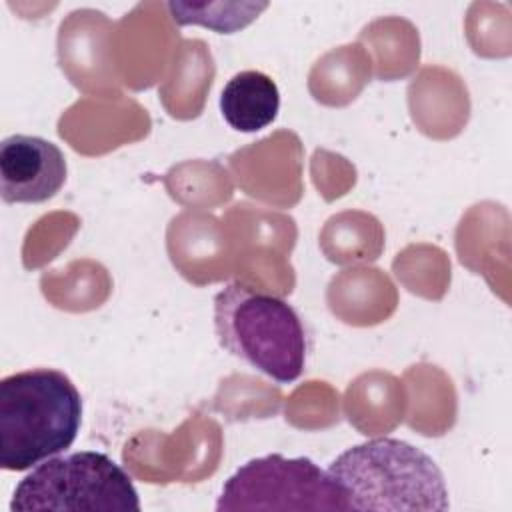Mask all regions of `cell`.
Segmentation results:
<instances>
[{
	"mask_svg": "<svg viewBox=\"0 0 512 512\" xmlns=\"http://www.w3.org/2000/svg\"><path fill=\"white\" fill-rule=\"evenodd\" d=\"M82 424V398L60 370L30 368L0 380V466L22 472L66 452Z\"/></svg>",
	"mask_w": 512,
	"mask_h": 512,
	"instance_id": "cell-1",
	"label": "cell"
},
{
	"mask_svg": "<svg viewBox=\"0 0 512 512\" xmlns=\"http://www.w3.org/2000/svg\"><path fill=\"white\" fill-rule=\"evenodd\" d=\"M350 510L444 512L448 488L438 464L398 438H372L350 446L328 466Z\"/></svg>",
	"mask_w": 512,
	"mask_h": 512,
	"instance_id": "cell-2",
	"label": "cell"
},
{
	"mask_svg": "<svg viewBox=\"0 0 512 512\" xmlns=\"http://www.w3.org/2000/svg\"><path fill=\"white\" fill-rule=\"evenodd\" d=\"M214 330L224 350L278 384H290L304 372L306 328L280 296L240 282L224 286L214 296Z\"/></svg>",
	"mask_w": 512,
	"mask_h": 512,
	"instance_id": "cell-3",
	"label": "cell"
},
{
	"mask_svg": "<svg viewBox=\"0 0 512 512\" xmlns=\"http://www.w3.org/2000/svg\"><path fill=\"white\" fill-rule=\"evenodd\" d=\"M12 512L36 510H140L130 474L108 454L82 450L52 456L14 488Z\"/></svg>",
	"mask_w": 512,
	"mask_h": 512,
	"instance_id": "cell-4",
	"label": "cell"
},
{
	"mask_svg": "<svg viewBox=\"0 0 512 512\" xmlns=\"http://www.w3.org/2000/svg\"><path fill=\"white\" fill-rule=\"evenodd\" d=\"M216 510H350V506L328 470L310 458L266 454L248 460L224 482Z\"/></svg>",
	"mask_w": 512,
	"mask_h": 512,
	"instance_id": "cell-5",
	"label": "cell"
},
{
	"mask_svg": "<svg viewBox=\"0 0 512 512\" xmlns=\"http://www.w3.org/2000/svg\"><path fill=\"white\" fill-rule=\"evenodd\" d=\"M64 152L50 140L12 134L0 144V192L6 204H40L66 182Z\"/></svg>",
	"mask_w": 512,
	"mask_h": 512,
	"instance_id": "cell-6",
	"label": "cell"
},
{
	"mask_svg": "<svg viewBox=\"0 0 512 512\" xmlns=\"http://www.w3.org/2000/svg\"><path fill=\"white\" fill-rule=\"evenodd\" d=\"M280 110V90L276 82L260 70L234 74L220 94V112L230 128L238 132H258L272 124Z\"/></svg>",
	"mask_w": 512,
	"mask_h": 512,
	"instance_id": "cell-7",
	"label": "cell"
}]
</instances>
